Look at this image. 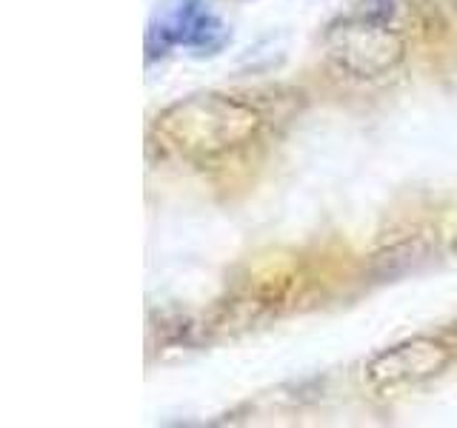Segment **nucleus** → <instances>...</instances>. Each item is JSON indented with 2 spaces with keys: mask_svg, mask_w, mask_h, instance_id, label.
Listing matches in <instances>:
<instances>
[{
  "mask_svg": "<svg viewBox=\"0 0 457 428\" xmlns=\"http://www.w3.org/2000/svg\"><path fill=\"white\" fill-rule=\"evenodd\" d=\"M257 128H261L257 111L226 95L186 97L157 118V132L175 149L195 157L237 149L257 135Z\"/></svg>",
  "mask_w": 457,
  "mask_h": 428,
  "instance_id": "obj_1",
  "label": "nucleus"
},
{
  "mask_svg": "<svg viewBox=\"0 0 457 428\" xmlns=\"http://www.w3.org/2000/svg\"><path fill=\"white\" fill-rule=\"evenodd\" d=\"M326 54L354 78H380L403 61V40L378 18L343 21L328 29Z\"/></svg>",
  "mask_w": 457,
  "mask_h": 428,
  "instance_id": "obj_2",
  "label": "nucleus"
},
{
  "mask_svg": "<svg viewBox=\"0 0 457 428\" xmlns=\"http://www.w3.org/2000/svg\"><path fill=\"white\" fill-rule=\"evenodd\" d=\"M452 351L437 340L414 337L380 351L366 366V377L375 389H397V385L420 383L449 366Z\"/></svg>",
  "mask_w": 457,
  "mask_h": 428,
  "instance_id": "obj_3",
  "label": "nucleus"
},
{
  "mask_svg": "<svg viewBox=\"0 0 457 428\" xmlns=\"http://www.w3.org/2000/svg\"><path fill=\"white\" fill-rule=\"evenodd\" d=\"M206 12V0H161L146 32L149 57H161L171 46H189L195 26Z\"/></svg>",
  "mask_w": 457,
  "mask_h": 428,
  "instance_id": "obj_4",
  "label": "nucleus"
}]
</instances>
